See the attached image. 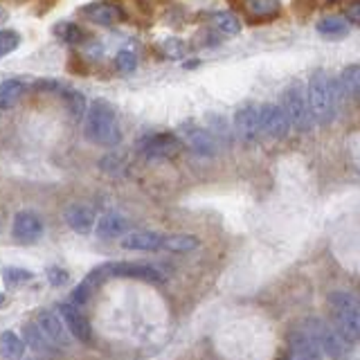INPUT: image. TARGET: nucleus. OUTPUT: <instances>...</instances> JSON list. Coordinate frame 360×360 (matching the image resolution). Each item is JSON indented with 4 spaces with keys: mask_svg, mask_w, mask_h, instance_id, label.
I'll list each match as a JSON object with an SVG mask.
<instances>
[{
    "mask_svg": "<svg viewBox=\"0 0 360 360\" xmlns=\"http://www.w3.org/2000/svg\"><path fill=\"white\" fill-rule=\"evenodd\" d=\"M84 135L88 142L104 144V146H115L122 140V131L117 124L115 108L108 101L95 99L90 108L86 110V124H84Z\"/></svg>",
    "mask_w": 360,
    "mask_h": 360,
    "instance_id": "nucleus-1",
    "label": "nucleus"
},
{
    "mask_svg": "<svg viewBox=\"0 0 360 360\" xmlns=\"http://www.w3.org/2000/svg\"><path fill=\"white\" fill-rule=\"evenodd\" d=\"M307 101H309L313 122L320 124V127H329V124L333 122V117H335L338 97H335V86H333L331 79L326 77L324 70H318L309 79Z\"/></svg>",
    "mask_w": 360,
    "mask_h": 360,
    "instance_id": "nucleus-2",
    "label": "nucleus"
},
{
    "mask_svg": "<svg viewBox=\"0 0 360 360\" xmlns=\"http://www.w3.org/2000/svg\"><path fill=\"white\" fill-rule=\"evenodd\" d=\"M329 304L333 309L335 329L349 345L360 342V302L352 292L335 290L329 295Z\"/></svg>",
    "mask_w": 360,
    "mask_h": 360,
    "instance_id": "nucleus-3",
    "label": "nucleus"
},
{
    "mask_svg": "<svg viewBox=\"0 0 360 360\" xmlns=\"http://www.w3.org/2000/svg\"><path fill=\"white\" fill-rule=\"evenodd\" d=\"M284 110L290 120V127L300 133H309L313 129V115L307 101V90L302 88V84H292L286 88L284 93Z\"/></svg>",
    "mask_w": 360,
    "mask_h": 360,
    "instance_id": "nucleus-4",
    "label": "nucleus"
},
{
    "mask_svg": "<svg viewBox=\"0 0 360 360\" xmlns=\"http://www.w3.org/2000/svg\"><path fill=\"white\" fill-rule=\"evenodd\" d=\"M304 329H307V331L315 338V342L320 345L322 354L333 356V358L347 354L349 342L340 335V331H338L335 326L326 324V322L320 320V318H309L307 322H304Z\"/></svg>",
    "mask_w": 360,
    "mask_h": 360,
    "instance_id": "nucleus-5",
    "label": "nucleus"
},
{
    "mask_svg": "<svg viewBox=\"0 0 360 360\" xmlns=\"http://www.w3.org/2000/svg\"><path fill=\"white\" fill-rule=\"evenodd\" d=\"M138 149L146 160H172L183 149V140L174 133H151L138 142Z\"/></svg>",
    "mask_w": 360,
    "mask_h": 360,
    "instance_id": "nucleus-6",
    "label": "nucleus"
},
{
    "mask_svg": "<svg viewBox=\"0 0 360 360\" xmlns=\"http://www.w3.org/2000/svg\"><path fill=\"white\" fill-rule=\"evenodd\" d=\"M180 140H183L185 146H189L191 151L196 155H202V158H212L217 155L219 151V142L217 138L212 135V131H207L205 127H198L194 122H187L180 127Z\"/></svg>",
    "mask_w": 360,
    "mask_h": 360,
    "instance_id": "nucleus-7",
    "label": "nucleus"
},
{
    "mask_svg": "<svg viewBox=\"0 0 360 360\" xmlns=\"http://www.w3.org/2000/svg\"><path fill=\"white\" fill-rule=\"evenodd\" d=\"M108 275L110 277H127V279H140L149 284H165L167 275L158 266L151 264H138V262H110Z\"/></svg>",
    "mask_w": 360,
    "mask_h": 360,
    "instance_id": "nucleus-8",
    "label": "nucleus"
},
{
    "mask_svg": "<svg viewBox=\"0 0 360 360\" xmlns=\"http://www.w3.org/2000/svg\"><path fill=\"white\" fill-rule=\"evenodd\" d=\"M59 315H61V320L68 326V331H70L72 338H77V340L84 342V345L93 342V326H90L88 318L79 311V307L75 302L59 304Z\"/></svg>",
    "mask_w": 360,
    "mask_h": 360,
    "instance_id": "nucleus-9",
    "label": "nucleus"
},
{
    "mask_svg": "<svg viewBox=\"0 0 360 360\" xmlns=\"http://www.w3.org/2000/svg\"><path fill=\"white\" fill-rule=\"evenodd\" d=\"M234 131L243 142H257L262 138V112L259 106L255 104H245L234 112Z\"/></svg>",
    "mask_w": 360,
    "mask_h": 360,
    "instance_id": "nucleus-10",
    "label": "nucleus"
},
{
    "mask_svg": "<svg viewBox=\"0 0 360 360\" xmlns=\"http://www.w3.org/2000/svg\"><path fill=\"white\" fill-rule=\"evenodd\" d=\"M11 236L18 243H37L43 236V219L32 210L18 212L11 223Z\"/></svg>",
    "mask_w": 360,
    "mask_h": 360,
    "instance_id": "nucleus-11",
    "label": "nucleus"
},
{
    "mask_svg": "<svg viewBox=\"0 0 360 360\" xmlns=\"http://www.w3.org/2000/svg\"><path fill=\"white\" fill-rule=\"evenodd\" d=\"M259 112H262V129L266 135L275 140H284L286 135L290 133V120L286 115L284 106H277V104H264L259 106Z\"/></svg>",
    "mask_w": 360,
    "mask_h": 360,
    "instance_id": "nucleus-12",
    "label": "nucleus"
},
{
    "mask_svg": "<svg viewBox=\"0 0 360 360\" xmlns=\"http://www.w3.org/2000/svg\"><path fill=\"white\" fill-rule=\"evenodd\" d=\"M37 324L41 326V331L48 335V340L56 347V349H65L70 347V331H68V326L63 324L61 315L54 313V311H48L43 309L37 313Z\"/></svg>",
    "mask_w": 360,
    "mask_h": 360,
    "instance_id": "nucleus-13",
    "label": "nucleus"
},
{
    "mask_svg": "<svg viewBox=\"0 0 360 360\" xmlns=\"http://www.w3.org/2000/svg\"><path fill=\"white\" fill-rule=\"evenodd\" d=\"M79 14L84 18H88L90 22L101 27H110L115 22L124 20V11L115 5V3H104V0H97V3H88L79 9Z\"/></svg>",
    "mask_w": 360,
    "mask_h": 360,
    "instance_id": "nucleus-14",
    "label": "nucleus"
},
{
    "mask_svg": "<svg viewBox=\"0 0 360 360\" xmlns=\"http://www.w3.org/2000/svg\"><path fill=\"white\" fill-rule=\"evenodd\" d=\"M63 219L68 223V228L77 234H90L95 230V210L84 205V202H72V205H68L65 212H63Z\"/></svg>",
    "mask_w": 360,
    "mask_h": 360,
    "instance_id": "nucleus-15",
    "label": "nucleus"
},
{
    "mask_svg": "<svg viewBox=\"0 0 360 360\" xmlns=\"http://www.w3.org/2000/svg\"><path fill=\"white\" fill-rule=\"evenodd\" d=\"M286 345H288V356L292 358H320L322 356L320 345L315 342V338L304 329V326L288 333Z\"/></svg>",
    "mask_w": 360,
    "mask_h": 360,
    "instance_id": "nucleus-16",
    "label": "nucleus"
},
{
    "mask_svg": "<svg viewBox=\"0 0 360 360\" xmlns=\"http://www.w3.org/2000/svg\"><path fill=\"white\" fill-rule=\"evenodd\" d=\"M106 279H110V275H108V266H106V264H101V266L93 268V270H90V273L82 279V284H79V286L75 288L70 302H75L77 307H82V304H86L90 297L95 295V290H97L101 284H104Z\"/></svg>",
    "mask_w": 360,
    "mask_h": 360,
    "instance_id": "nucleus-17",
    "label": "nucleus"
},
{
    "mask_svg": "<svg viewBox=\"0 0 360 360\" xmlns=\"http://www.w3.org/2000/svg\"><path fill=\"white\" fill-rule=\"evenodd\" d=\"M162 239H165V234H160V232L135 230V232H127L122 236V248L124 250L155 252V250H162Z\"/></svg>",
    "mask_w": 360,
    "mask_h": 360,
    "instance_id": "nucleus-18",
    "label": "nucleus"
},
{
    "mask_svg": "<svg viewBox=\"0 0 360 360\" xmlns=\"http://www.w3.org/2000/svg\"><path fill=\"white\" fill-rule=\"evenodd\" d=\"M129 232V221L117 212H108L104 217H99L95 223V234L99 239H117Z\"/></svg>",
    "mask_w": 360,
    "mask_h": 360,
    "instance_id": "nucleus-19",
    "label": "nucleus"
},
{
    "mask_svg": "<svg viewBox=\"0 0 360 360\" xmlns=\"http://www.w3.org/2000/svg\"><path fill=\"white\" fill-rule=\"evenodd\" d=\"M338 90H340V97L347 101H354L360 104V65H347L345 70L338 77Z\"/></svg>",
    "mask_w": 360,
    "mask_h": 360,
    "instance_id": "nucleus-20",
    "label": "nucleus"
},
{
    "mask_svg": "<svg viewBox=\"0 0 360 360\" xmlns=\"http://www.w3.org/2000/svg\"><path fill=\"white\" fill-rule=\"evenodd\" d=\"M243 9L255 20H268L279 14L281 3L279 0H243Z\"/></svg>",
    "mask_w": 360,
    "mask_h": 360,
    "instance_id": "nucleus-21",
    "label": "nucleus"
},
{
    "mask_svg": "<svg viewBox=\"0 0 360 360\" xmlns=\"http://www.w3.org/2000/svg\"><path fill=\"white\" fill-rule=\"evenodd\" d=\"M198 245H200V241L194 234H167L162 239V250L176 252V255L191 252V250H196Z\"/></svg>",
    "mask_w": 360,
    "mask_h": 360,
    "instance_id": "nucleus-22",
    "label": "nucleus"
},
{
    "mask_svg": "<svg viewBox=\"0 0 360 360\" xmlns=\"http://www.w3.org/2000/svg\"><path fill=\"white\" fill-rule=\"evenodd\" d=\"M25 93V84L20 82V79H5L3 84H0V108L3 110H9L18 104V99Z\"/></svg>",
    "mask_w": 360,
    "mask_h": 360,
    "instance_id": "nucleus-23",
    "label": "nucleus"
},
{
    "mask_svg": "<svg viewBox=\"0 0 360 360\" xmlns=\"http://www.w3.org/2000/svg\"><path fill=\"white\" fill-rule=\"evenodd\" d=\"M56 93L61 95L65 108L70 110V115H72L75 120H84V117H86V110H88V106H86V97H84L82 93H79V90L59 86V90H56Z\"/></svg>",
    "mask_w": 360,
    "mask_h": 360,
    "instance_id": "nucleus-24",
    "label": "nucleus"
},
{
    "mask_svg": "<svg viewBox=\"0 0 360 360\" xmlns=\"http://www.w3.org/2000/svg\"><path fill=\"white\" fill-rule=\"evenodd\" d=\"M22 338H25V345L37 349V352H52V349H56L48 340V335L41 331V326L37 322H27L25 326H22Z\"/></svg>",
    "mask_w": 360,
    "mask_h": 360,
    "instance_id": "nucleus-25",
    "label": "nucleus"
},
{
    "mask_svg": "<svg viewBox=\"0 0 360 360\" xmlns=\"http://www.w3.org/2000/svg\"><path fill=\"white\" fill-rule=\"evenodd\" d=\"M52 32H54L61 41L70 43V45H82V43H86V39H88V32H86L84 27H79L77 22H68V20H65V22H59V25H54Z\"/></svg>",
    "mask_w": 360,
    "mask_h": 360,
    "instance_id": "nucleus-26",
    "label": "nucleus"
},
{
    "mask_svg": "<svg viewBox=\"0 0 360 360\" xmlns=\"http://www.w3.org/2000/svg\"><path fill=\"white\" fill-rule=\"evenodd\" d=\"M212 22L221 34H225V37H236V34L241 32V20L236 18L232 11H217V14L212 16Z\"/></svg>",
    "mask_w": 360,
    "mask_h": 360,
    "instance_id": "nucleus-27",
    "label": "nucleus"
},
{
    "mask_svg": "<svg viewBox=\"0 0 360 360\" xmlns=\"http://www.w3.org/2000/svg\"><path fill=\"white\" fill-rule=\"evenodd\" d=\"M0 354L5 358H20L25 354V342L14 331H3L0 333Z\"/></svg>",
    "mask_w": 360,
    "mask_h": 360,
    "instance_id": "nucleus-28",
    "label": "nucleus"
},
{
    "mask_svg": "<svg viewBox=\"0 0 360 360\" xmlns=\"http://www.w3.org/2000/svg\"><path fill=\"white\" fill-rule=\"evenodd\" d=\"M318 32L322 34V37H331V39L345 37V34L349 32V20L347 18H340V16L322 18L318 22Z\"/></svg>",
    "mask_w": 360,
    "mask_h": 360,
    "instance_id": "nucleus-29",
    "label": "nucleus"
},
{
    "mask_svg": "<svg viewBox=\"0 0 360 360\" xmlns=\"http://www.w3.org/2000/svg\"><path fill=\"white\" fill-rule=\"evenodd\" d=\"M34 273L27 268H16V266H9L3 270V281L7 288H16L20 284H27V281H32Z\"/></svg>",
    "mask_w": 360,
    "mask_h": 360,
    "instance_id": "nucleus-30",
    "label": "nucleus"
},
{
    "mask_svg": "<svg viewBox=\"0 0 360 360\" xmlns=\"http://www.w3.org/2000/svg\"><path fill=\"white\" fill-rule=\"evenodd\" d=\"M115 68L120 72H133L138 68V54L131 50H120L115 54Z\"/></svg>",
    "mask_w": 360,
    "mask_h": 360,
    "instance_id": "nucleus-31",
    "label": "nucleus"
},
{
    "mask_svg": "<svg viewBox=\"0 0 360 360\" xmlns=\"http://www.w3.org/2000/svg\"><path fill=\"white\" fill-rule=\"evenodd\" d=\"M20 45V37L14 30H0V56L14 52Z\"/></svg>",
    "mask_w": 360,
    "mask_h": 360,
    "instance_id": "nucleus-32",
    "label": "nucleus"
},
{
    "mask_svg": "<svg viewBox=\"0 0 360 360\" xmlns=\"http://www.w3.org/2000/svg\"><path fill=\"white\" fill-rule=\"evenodd\" d=\"M160 48H162L165 56H169V59H183V54H185V45L180 43L178 39H165Z\"/></svg>",
    "mask_w": 360,
    "mask_h": 360,
    "instance_id": "nucleus-33",
    "label": "nucleus"
},
{
    "mask_svg": "<svg viewBox=\"0 0 360 360\" xmlns=\"http://www.w3.org/2000/svg\"><path fill=\"white\" fill-rule=\"evenodd\" d=\"M99 167L104 169L106 174H120L122 172V167H124V158L120 153H110L106 158H101V162Z\"/></svg>",
    "mask_w": 360,
    "mask_h": 360,
    "instance_id": "nucleus-34",
    "label": "nucleus"
},
{
    "mask_svg": "<svg viewBox=\"0 0 360 360\" xmlns=\"http://www.w3.org/2000/svg\"><path fill=\"white\" fill-rule=\"evenodd\" d=\"M48 281L52 286H65L68 281H70V275H68V270L65 268H59V266H50L48 268Z\"/></svg>",
    "mask_w": 360,
    "mask_h": 360,
    "instance_id": "nucleus-35",
    "label": "nucleus"
},
{
    "mask_svg": "<svg viewBox=\"0 0 360 360\" xmlns=\"http://www.w3.org/2000/svg\"><path fill=\"white\" fill-rule=\"evenodd\" d=\"M315 7H318V0H295L292 3V9H295V14L297 16H311L313 11H315Z\"/></svg>",
    "mask_w": 360,
    "mask_h": 360,
    "instance_id": "nucleus-36",
    "label": "nucleus"
},
{
    "mask_svg": "<svg viewBox=\"0 0 360 360\" xmlns=\"http://www.w3.org/2000/svg\"><path fill=\"white\" fill-rule=\"evenodd\" d=\"M345 18L360 27V0H349L345 7Z\"/></svg>",
    "mask_w": 360,
    "mask_h": 360,
    "instance_id": "nucleus-37",
    "label": "nucleus"
},
{
    "mask_svg": "<svg viewBox=\"0 0 360 360\" xmlns=\"http://www.w3.org/2000/svg\"><path fill=\"white\" fill-rule=\"evenodd\" d=\"M7 302V297H5V292H0V307H3V304Z\"/></svg>",
    "mask_w": 360,
    "mask_h": 360,
    "instance_id": "nucleus-38",
    "label": "nucleus"
},
{
    "mask_svg": "<svg viewBox=\"0 0 360 360\" xmlns=\"http://www.w3.org/2000/svg\"><path fill=\"white\" fill-rule=\"evenodd\" d=\"M5 18V9H0V20H3Z\"/></svg>",
    "mask_w": 360,
    "mask_h": 360,
    "instance_id": "nucleus-39",
    "label": "nucleus"
},
{
    "mask_svg": "<svg viewBox=\"0 0 360 360\" xmlns=\"http://www.w3.org/2000/svg\"><path fill=\"white\" fill-rule=\"evenodd\" d=\"M358 302H360V300H358Z\"/></svg>",
    "mask_w": 360,
    "mask_h": 360,
    "instance_id": "nucleus-40",
    "label": "nucleus"
}]
</instances>
